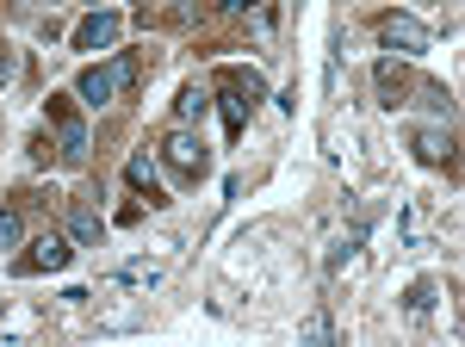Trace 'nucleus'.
I'll list each match as a JSON object with an SVG mask.
<instances>
[{
  "label": "nucleus",
  "instance_id": "obj_1",
  "mask_svg": "<svg viewBox=\"0 0 465 347\" xmlns=\"http://www.w3.org/2000/svg\"><path fill=\"white\" fill-rule=\"evenodd\" d=\"M217 81H223V94H217V105H223V131H230V143H236L242 131H249V112H254V100L267 94V81H261L254 69H223Z\"/></svg>",
  "mask_w": 465,
  "mask_h": 347
},
{
  "label": "nucleus",
  "instance_id": "obj_2",
  "mask_svg": "<svg viewBox=\"0 0 465 347\" xmlns=\"http://www.w3.org/2000/svg\"><path fill=\"white\" fill-rule=\"evenodd\" d=\"M137 74H143V63H137V56L124 50L118 63H106V69H81L74 94H81L87 105H112L118 94H131V87H137Z\"/></svg>",
  "mask_w": 465,
  "mask_h": 347
},
{
  "label": "nucleus",
  "instance_id": "obj_3",
  "mask_svg": "<svg viewBox=\"0 0 465 347\" xmlns=\"http://www.w3.org/2000/svg\"><path fill=\"white\" fill-rule=\"evenodd\" d=\"M44 118H50V131H56V155H63V162H87V124H81V112H74L63 94H50Z\"/></svg>",
  "mask_w": 465,
  "mask_h": 347
},
{
  "label": "nucleus",
  "instance_id": "obj_4",
  "mask_svg": "<svg viewBox=\"0 0 465 347\" xmlns=\"http://www.w3.org/2000/svg\"><path fill=\"white\" fill-rule=\"evenodd\" d=\"M69 261H74V243H69V236H56V230H44V236H32V248L13 261V273H19V279H32V273H63Z\"/></svg>",
  "mask_w": 465,
  "mask_h": 347
},
{
  "label": "nucleus",
  "instance_id": "obj_5",
  "mask_svg": "<svg viewBox=\"0 0 465 347\" xmlns=\"http://www.w3.org/2000/svg\"><path fill=\"white\" fill-rule=\"evenodd\" d=\"M162 162L174 168L180 186H193V180L205 174V143L193 137V131H168V137H162Z\"/></svg>",
  "mask_w": 465,
  "mask_h": 347
},
{
  "label": "nucleus",
  "instance_id": "obj_6",
  "mask_svg": "<svg viewBox=\"0 0 465 347\" xmlns=\"http://www.w3.org/2000/svg\"><path fill=\"white\" fill-rule=\"evenodd\" d=\"M379 44L385 50H429L434 32L422 19H410V13H391V19H379Z\"/></svg>",
  "mask_w": 465,
  "mask_h": 347
},
{
  "label": "nucleus",
  "instance_id": "obj_7",
  "mask_svg": "<svg viewBox=\"0 0 465 347\" xmlns=\"http://www.w3.org/2000/svg\"><path fill=\"white\" fill-rule=\"evenodd\" d=\"M162 273H168L162 261H131V267H118V273L100 279V292H131V285H137V292H149V285H155Z\"/></svg>",
  "mask_w": 465,
  "mask_h": 347
},
{
  "label": "nucleus",
  "instance_id": "obj_8",
  "mask_svg": "<svg viewBox=\"0 0 465 347\" xmlns=\"http://www.w3.org/2000/svg\"><path fill=\"white\" fill-rule=\"evenodd\" d=\"M410 149H416L422 168H453V137H447V131H416Z\"/></svg>",
  "mask_w": 465,
  "mask_h": 347
},
{
  "label": "nucleus",
  "instance_id": "obj_9",
  "mask_svg": "<svg viewBox=\"0 0 465 347\" xmlns=\"http://www.w3.org/2000/svg\"><path fill=\"white\" fill-rule=\"evenodd\" d=\"M112 37H118V13H94L74 25V50H106Z\"/></svg>",
  "mask_w": 465,
  "mask_h": 347
},
{
  "label": "nucleus",
  "instance_id": "obj_10",
  "mask_svg": "<svg viewBox=\"0 0 465 347\" xmlns=\"http://www.w3.org/2000/svg\"><path fill=\"white\" fill-rule=\"evenodd\" d=\"M124 180L143 193L149 205H168V186H162V174H155V162L149 155H131V168H124Z\"/></svg>",
  "mask_w": 465,
  "mask_h": 347
},
{
  "label": "nucleus",
  "instance_id": "obj_11",
  "mask_svg": "<svg viewBox=\"0 0 465 347\" xmlns=\"http://www.w3.org/2000/svg\"><path fill=\"white\" fill-rule=\"evenodd\" d=\"M69 243L74 248H94V243H100V211H87V205L69 211Z\"/></svg>",
  "mask_w": 465,
  "mask_h": 347
},
{
  "label": "nucleus",
  "instance_id": "obj_12",
  "mask_svg": "<svg viewBox=\"0 0 465 347\" xmlns=\"http://www.w3.org/2000/svg\"><path fill=\"white\" fill-rule=\"evenodd\" d=\"M403 87H410V69H403L397 56H385V63H379V94H385V105H397Z\"/></svg>",
  "mask_w": 465,
  "mask_h": 347
},
{
  "label": "nucleus",
  "instance_id": "obj_13",
  "mask_svg": "<svg viewBox=\"0 0 465 347\" xmlns=\"http://www.w3.org/2000/svg\"><path fill=\"white\" fill-rule=\"evenodd\" d=\"M205 105H212V94H205L199 81H186V87H180V100H174L180 124H193V118H205Z\"/></svg>",
  "mask_w": 465,
  "mask_h": 347
},
{
  "label": "nucleus",
  "instance_id": "obj_14",
  "mask_svg": "<svg viewBox=\"0 0 465 347\" xmlns=\"http://www.w3.org/2000/svg\"><path fill=\"white\" fill-rule=\"evenodd\" d=\"M434 292H440L434 279H416V285H410V298H403V304H410V316H429L434 311Z\"/></svg>",
  "mask_w": 465,
  "mask_h": 347
},
{
  "label": "nucleus",
  "instance_id": "obj_15",
  "mask_svg": "<svg viewBox=\"0 0 465 347\" xmlns=\"http://www.w3.org/2000/svg\"><path fill=\"white\" fill-rule=\"evenodd\" d=\"M19 236H25V211H19V205H6V211H0V248H13Z\"/></svg>",
  "mask_w": 465,
  "mask_h": 347
},
{
  "label": "nucleus",
  "instance_id": "obj_16",
  "mask_svg": "<svg viewBox=\"0 0 465 347\" xmlns=\"http://www.w3.org/2000/svg\"><path fill=\"white\" fill-rule=\"evenodd\" d=\"M416 94H422V105H429V112H440V118H453V94H447V87H434V81H422Z\"/></svg>",
  "mask_w": 465,
  "mask_h": 347
},
{
  "label": "nucleus",
  "instance_id": "obj_17",
  "mask_svg": "<svg viewBox=\"0 0 465 347\" xmlns=\"http://www.w3.org/2000/svg\"><path fill=\"white\" fill-rule=\"evenodd\" d=\"M273 0H217V13H230V19H242V13H267Z\"/></svg>",
  "mask_w": 465,
  "mask_h": 347
},
{
  "label": "nucleus",
  "instance_id": "obj_18",
  "mask_svg": "<svg viewBox=\"0 0 465 347\" xmlns=\"http://www.w3.org/2000/svg\"><path fill=\"white\" fill-rule=\"evenodd\" d=\"M13 69H19V56H13V50H6V44H0V87H6V81H13Z\"/></svg>",
  "mask_w": 465,
  "mask_h": 347
}]
</instances>
